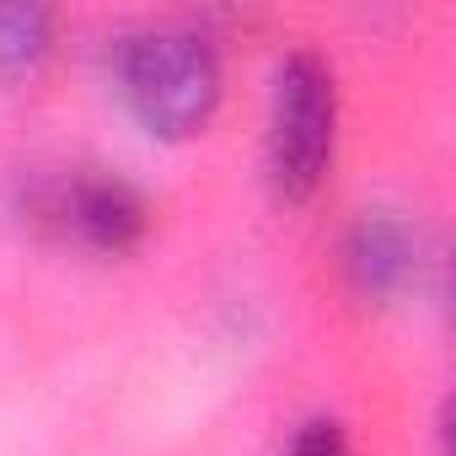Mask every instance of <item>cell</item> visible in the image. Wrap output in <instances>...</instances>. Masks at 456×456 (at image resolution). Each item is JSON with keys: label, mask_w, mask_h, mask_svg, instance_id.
Here are the masks:
<instances>
[{"label": "cell", "mask_w": 456, "mask_h": 456, "mask_svg": "<svg viewBox=\"0 0 456 456\" xmlns=\"http://www.w3.org/2000/svg\"><path fill=\"white\" fill-rule=\"evenodd\" d=\"M54 49V12L33 6V0H12L0 6V92H12L44 70Z\"/></svg>", "instance_id": "obj_5"}, {"label": "cell", "mask_w": 456, "mask_h": 456, "mask_svg": "<svg viewBox=\"0 0 456 456\" xmlns=\"http://www.w3.org/2000/svg\"><path fill=\"white\" fill-rule=\"evenodd\" d=\"M22 215L54 242H76L86 253H129L140 248L151 209L134 183L102 167H60V172H28L22 183Z\"/></svg>", "instance_id": "obj_3"}, {"label": "cell", "mask_w": 456, "mask_h": 456, "mask_svg": "<svg viewBox=\"0 0 456 456\" xmlns=\"http://www.w3.org/2000/svg\"><path fill=\"white\" fill-rule=\"evenodd\" d=\"M349 280L360 285V296H376V301H392L403 296L413 280H419V232L408 220H397L392 209H365L349 232Z\"/></svg>", "instance_id": "obj_4"}, {"label": "cell", "mask_w": 456, "mask_h": 456, "mask_svg": "<svg viewBox=\"0 0 456 456\" xmlns=\"http://www.w3.org/2000/svg\"><path fill=\"white\" fill-rule=\"evenodd\" d=\"M113 81L140 118L145 134L156 140H193L215 124L225 76H220V49L183 22H145L118 33L113 44Z\"/></svg>", "instance_id": "obj_1"}, {"label": "cell", "mask_w": 456, "mask_h": 456, "mask_svg": "<svg viewBox=\"0 0 456 456\" xmlns=\"http://www.w3.org/2000/svg\"><path fill=\"white\" fill-rule=\"evenodd\" d=\"M338 145V81L333 65L312 49H296L274 65L269 86V129H264V161L280 199L301 204L322 188Z\"/></svg>", "instance_id": "obj_2"}, {"label": "cell", "mask_w": 456, "mask_h": 456, "mask_svg": "<svg viewBox=\"0 0 456 456\" xmlns=\"http://www.w3.org/2000/svg\"><path fill=\"white\" fill-rule=\"evenodd\" d=\"M285 456H349V435H344V424H333V419H306V424L296 429V440H290Z\"/></svg>", "instance_id": "obj_6"}]
</instances>
